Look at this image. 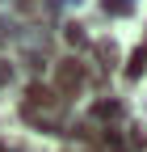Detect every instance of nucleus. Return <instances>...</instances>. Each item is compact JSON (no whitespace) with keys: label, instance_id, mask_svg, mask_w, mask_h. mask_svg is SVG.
Here are the masks:
<instances>
[{"label":"nucleus","instance_id":"nucleus-2","mask_svg":"<svg viewBox=\"0 0 147 152\" xmlns=\"http://www.w3.org/2000/svg\"><path fill=\"white\" fill-rule=\"evenodd\" d=\"M9 76H13V68H9L4 59H0V85H4V80H9Z\"/></svg>","mask_w":147,"mask_h":152},{"label":"nucleus","instance_id":"nucleus-1","mask_svg":"<svg viewBox=\"0 0 147 152\" xmlns=\"http://www.w3.org/2000/svg\"><path fill=\"white\" fill-rule=\"evenodd\" d=\"M80 85H84V68H80V64H71V59L59 64V89L71 93V89H80Z\"/></svg>","mask_w":147,"mask_h":152}]
</instances>
